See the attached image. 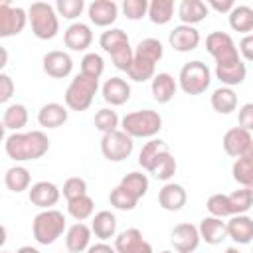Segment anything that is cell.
Wrapping results in <instances>:
<instances>
[{
  "label": "cell",
  "mask_w": 253,
  "mask_h": 253,
  "mask_svg": "<svg viewBox=\"0 0 253 253\" xmlns=\"http://www.w3.org/2000/svg\"><path fill=\"white\" fill-rule=\"evenodd\" d=\"M237 119H239V126H241V128L253 132V103H245V105L239 109Z\"/></svg>",
  "instance_id": "50"
},
{
  "label": "cell",
  "mask_w": 253,
  "mask_h": 253,
  "mask_svg": "<svg viewBox=\"0 0 253 253\" xmlns=\"http://www.w3.org/2000/svg\"><path fill=\"white\" fill-rule=\"evenodd\" d=\"M119 186H123L132 198L140 200L148 192V178L142 172H128L126 176H123V180H121Z\"/></svg>",
  "instance_id": "35"
},
{
  "label": "cell",
  "mask_w": 253,
  "mask_h": 253,
  "mask_svg": "<svg viewBox=\"0 0 253 253\" xmlns=\"http://www.w3.org/2000/svg\"><path fill=\"white\" fill-rule=\"evenodd\" d=\"M99 45H101L103 51H107L109 55H115L117 51L128 47L130 42H128L126 32H123L121 28H109L107 32L101 34V38H99Z\"/></svg>",
  "instance_id": "29"
},
{
  "label": "cell",
  "mask_w": 253,
  "mask_h": 253,
  "mask_svg": "<svg viewBox=\"0 0 253 253\" xmlns=\"http://www.w3.org/2000/svg\"><path fill=\"white\" fill-rule=\"evenodd\" d=\"M16 253H40L36 247H32V245H24V247H20Z\"/></svg>",
  "instance_id": "54"
},
{
  "label": "cell",
  "mask_w": 253,
  "mask_h": 253,
  "mask_svg": "<svg viewBox=\"0 0 253 253\" xmlns=\"http://www.w3.org/2000/svg\"><path fill=\"white\" fill-rule=\"evenodd\" d=\"M109 202H111L113 208L123 210V211H130V210H134L136 204H138V200L132 198L123 186H117V188L111 190V194H109Z\"/></svg>",
  "instance_id": "45"
},
{
  "label": "cell",
  "mask_w": 253,
  "mask_h": 253,
  "mask_svg": "<svg viewBox=\"0 0 253 253\" xmlns=\"http://www.w3.org/2000/svg\"><path fill=\"white\" fill-rule=\"evenodd\" d=\"M67 121V109L59 103H45L38 111V123L43 128H59Z\"/></svg>",
  "instance_id": "25"
},
{
  "label": "cell",
  "mask_w": 253,
  "mask_h": 253,
  "mask_svg": "<svg viewBox=\"0 0 253 253\" xmlns=\"http://www.w3.org/2000/svg\"><path fill=\"white\" fill-rule=\"evenodd\" d=\"M4 150L16 162L38 160L49 150V140L42 130L12 132L4 140Z\"/></svg>",
  "instance_id": "1"
},
{
  "label": "cell",
  "mask_w": 253,
  "mask_h": 253,
  "mask_svg": "<svg viewBox=\"0 0 253 253\" xmlns=\"http://www.w3.org/2000/svg\"><path fill=\"white\" fill-rule=\"evenodd\" d=\"M186 202H188V194L180 184L166 182L158 192V204L166 211H180L186 206Z\"/></svg>",
  "instance_id": "17"
},
{
  "label": "cell",
  "mask_w": 253,
  "mask_h": 253,
  "mask_svg": "<svg viewBox=\"0 0 253 253\" xmlns=\"http://www.w3.org/2000/svg\"><path fill=\"white\" fill-rule=\"evenodd\" d=\"M229 196V204H231V210H233V215H241V213H247L253 206V192L249 188H239Z\"/></svg>",
  "instance_id": "44"
},
{
  "label": "cell",
  "mask_w": 253,
  "mask_h": 253,
  "mask_svg": "<svg viewBox=\"0 0 253 253\" xmlns=\"http://www.w3.org/2000/svg\"><path fill=\"white\" fill-rule=\"evenodd\" d=\"M231 174H233V180L237 184H241V188H249L253 192V162L251 160L237 158L233 162Z\"/></svg>",
  "instance_id": "42"
},
{
  "label": "cell",
  "mask_w": 253,
  "mask_h": 253,
  "mask_svg": "<svg viewBox=\"0 0 253 253\" xmlns=\"http://www.w3.org/2000/svg\"><path fill=\"white\" fill-rule=\"evenodd\" d=\"M162 55H164V47H162L160 40H156V38H144L134 47V57L146 59V61H150L154 65L162 59Z\"/></svg>",
  "instance_id": "34"
},
{
  "label": "cell",
  "mask_w": 253,
  "mask_h": 253,
  "mask_svg": "<svg viewBox=\"0 0 253 253\" xmlns=\"http://www.w3.org/2000/svg\"><path fill=\"white\" fill-rule=\"evenodd\" d=\"M2 253H10V251H2Z\"/></svg>",
  "instance_id": "58"
},
{
  "label": "cell",
  "mask_w": 253,
  "mask_h": 253,
  "mask_svg": "<svg viewBox=\"0 0 253 253\" xmlns=\"http://www.w3.org/2000/svg\"><path fill=\"white\" fill-rule=\"evenodd\" d=\"M30 182H32V176L28 172V168L24 166H12L6 170L4 174V184L10 192H24V190H30Z\"/></svg>",
  "instance_id": "33"
},
{
  "label": "cell",
  "mask_w": 253,
  "mask_h": 253,
  "mask_svg": "<svg viewBox=\"0 0 253 253\" xmlns=\"http://www.w3.org/2000/svg\"><path fill=\"white\" fill-rule=\"evenodd\" d=\"M65 229V215L59 210H42L32 221L34 239L40 245H51Z\"/></svg>",
  "instance_id": "4"
},
{
  "label": "cell",
  "mask_w": 253,
  "mask_h": 253,
  "mask_svg": "<svg viewBox=\"0 0 253 253\" xmlns=\"http://www.w3.org/2000/svg\"><path fill=\"white\" fill-rule=\"evenodd\" d=\"M103 71H105V61H103V57L99 53L89 51V53L83 55V59H81V75L99 81V77L103 75Z\"/></svg>",
  "instance_id": "43"
},
{
  "label": "cell",
  "mask_w": 253,
  "mask_h": 253,
  "mask_svg": "<svg viewBox=\"0 0 253 253\" xmlns=\"http://www.w3.org/2000/svg\"><path fill=\"white\" fill-rule=\"evenodd\" d=\"M134 148L132 138L123 132V130H115L109 134H103L101 138V152L109 162H123L130 156Z\"/></svg>",
  "instance_id": "8"
},
{
  "label": "cell",
  "mask_w": 253,
  "mask_h": 253,
  "mask_svg": "<svg viewBox=\"0 0 253 253\" xmlns=\"http://www.w3.org/2000/svg\"><path fill=\"white\" fill-rule=\"evenodd\" d=\"M0 53H2V59H0V67L6 65V59H8V53H6V47H0Z\"/></svg>",
  "instance_id": "55"
},
{
  "label": "cell",
  "mask_w": 253,
  "mask_h": 253,
  "mask_svg": "<svg viewBox=\"0 0 253 253\" xmlns=\"http://www.w3.org/2000/svg\"><path fill=\"white\" fill-rule=\"evenodd\" d=\"M97 89H99L97 79H91V77H85V75L79 73L71 79V83L65 89V95H63L65 105L71 111H85V109L91 107Z\"/></svg>",
  "instance_id": "5"
},
{
  "label": "cell",
  "mask_w": 253,
  "mask_h": 253,
  "mask_svg": "<svg viewBox=\"0 0 253 253\" xmlns=\"http://www.w3.org/2000/svg\"><path fill=\"white\" fill-rule=\"evenodd\" d=\"M162 128V117L152 109L132 111L121 119V130L130 138H152Z\"/></svg>",
  "instance_id": "2"
},
{
  "label": "cell",
  "mask_w": 253,
  "mask_h": 253,
  "mask_svg": "<svg viewBox=\"0 0 253 253\" xmlns=\"http://www.w3.org/2000/svg\"><path fill=\"white\" fill-rule=\"evenodd\" d=\"M174 16V2L172 0H152L148 4V18L152 24H168Z\"/></svg>",
  "instance_id": "36"
},
{
  "label": "cell",
  "mask_w": 253,
  "mask_h": 253,
  "mask_svg": "<svg viewBox=\"0 0 253 253\" xmlns=\"http://www.w3.org/2000/svg\"><path fill=\"white\" fill-rule=\"evenodd\" d=\"M14 81L8 73H0V103H8L14 95Z\"/></svg>",
  "instance_id": "49"
},
{
  "label": "cell",
  "mask_w": 253,
  "mask_h": 253,
  "mask_svg": "<svg viewBox=\"0 0 253 253\" xmlns=\"http://www.w3.org/2000/svg\"><path fill=\"white\" fill-rule=\"evenodd\" d=\"M87 14H89V20L95 26L107 28V26H111L117 20L119 6L113 0H93L89 4V8H87Z\"/></svg>",
  "instance_id": "18"
},
{
  "label": "cell",
  "mask_w": 253,
  "mask_h": 253,
  "mask_svg": "<svg viewBox=\"0 0 253 253\" xmlns=\"http://www.w3.org/2000/svg\"><path fill=\"white\" fill-rule=\"evenodd\" d=\"M93 210H95V202L91 196H81V198H75L71 202H67V211L73 219L77 221H85L93 215Z\"/></svg>",
  "instance_id": "37"
},
{
  "label": "cell",
  "mask_w": 253,
  "mask_h": 253,
  "mask_svg": "<svg viewBox=\"0 0 253 253\" xmlns=\"http://www.w3.org/2000/svg\"><path fill=\"white\" fill-rule=\"evenodd\" d=\"M208 14H210V8L202 0H182L178 6V18L186 26L200 24L202 20L208 18Z\"/></svg>",
  "instance_id": "24"
},
{
  "label": "cell",
  "mask_w": 253,
  "mask_h": 253,
  "mask_svg": "<svg viewBox=\"0 0 253 253\" xmlns=\"http://www.w3.org/2000/svg\"><path fill=\"white\" fill-rule=\"evenodd\" d=\"M251 142H253V136H251V132L249 130H245V128H241V126H233V128H229L225 134H223V150L231 156V158H239V156H243L245 154V150L251 146Z\"/></svg>",
  "instance_id": "15"
},
{
  "label": "cell",
  "mask_w": 253,
  "mask_h": 253,
  "mask_svg": "<svg viewBox=\"0 0 253 253\" xmlns=\"http://www.w3.org/2000/svg\"><path fill=\"white\" fill-rule=\"evenodd\" d=\"M176 89H178L176 79H174L170 73H166V71H164V73H156L154 79H152V83H150L152 97H154V101L160 103V105L170 103V101L174 99V95H176Z\"/></svg>",
  "instance_id": "20"
},
{
  "label": "cell",
  "mask_w": 253,
  "mask_h": 253,
  "mask_svg": "<svg viewBox=\"0 0 253 253\" xmlns=\"http://www.w3.org/2000/svg\"><path fill=\"white\" fill-rule=\"evenodd\" d=\"M148 4L146 0H125L123 2V12L128 20H140L148 16Z\"/></svg>",
  "instance_id": "48"
},
{
  "label": "cell",
  "mask_w": 253,
  "mask_h": 253,
  "mask_svg": "<svg viewBox=\"0 0 253 253\" xmlns=\"http://www.w3.org/2000/svg\"><path fill=\"white\" fill-rule=\"evenodd\" d=\"M87 253H117V249H115V247H111L109 243L101 241V243H95V245H91V247L87 249Z\"/></svg>",
  "instance_id": "53"
},
{
  "label": "cell",
  "mask_w": 253,
  "mask_h": 253,
  "mask_svg": "<svg viewBox=\"0 0 253 253\" xmlns=\"http://www.w3.org/2000/svg\"><path fill=\"white\" fill-rule=\"evenodd\" d=\"M227 237L241 245L251 243L253 241V219L245 213L231 215L227 221Z\"/></svg>",
  "instance_id": "23"
},
{
  "label": "cell",
  "mask_w": 253,
  "mask_h": 253,
  "mask_svg": "<svg viewBox=\"0 0 253 253\" xmlns=\"http://www.w3.org/2000/svg\"><path fill=\"white\" fill-rule=\"evenodd\" d=\"M119 125H121V119H119L117 111H113L109 107L97 111V115H95V128L101 130L103 134H109V132L119 130Z\"/></svg>",
  "instance_id": "39"
},
{
  "label": "cell",
  "mask_w": 253,
  "mask_h": 253,
  "mask_svg": "<svg viewBox=\"0 0 253 253\" xmlns=\"http://www.w3.org/2000/svg\"><path fill=\"white\" fill-rule=\"evenodd\" d=\"M225 253H241V251H239L237 247H227V249H225Z\"/></svg>",
  "instance_id": "56"
},
{
  "label": "cell",
  "mask_w": 253,
  "mask_h": 253,
  "mask_svg": "<svg viewBox=\"0 0 253 253\" xmlns=\"http://www.w3.org/2000/svg\"><path fill=\"white\" fill-rule=\"evenodd\" d=\"M160 253H172V251H168V249H164V251H160Z\"/></svg>",
  "instance_id": "57"
},
{
  "label": "cell",
  "mask_w": 253,
  "mask_h": 253,
  "mask_svg": "<svg viewBox=\"0 0 253 253\" xmlns=\"http://www.w3.org/2000/svg\"><path fill=\"white\" fill-rule=\"evenodd\" d=\"M164 150H168V144H166L164 140H160V138L148 140V142L142 146L140 154H138V164H140L144 170H148V166H150V164L158 158V154H162Z\"/></svg>",
  "instance_id": "40"
},
{
  "label": "cell",
  "mask_w": 253,
  "mask_h": 253,
  "mask_svg": "<svg viewBox=\"0 0 253 253\" xmlns=\"http://www.w3.org/2000/svg\"><path fill=\"white\" fill-rule=\"evenodd\" d=\"M206 49L215 59V65H229V63L241 61L235 42L225 32H211L206 38Z\"/></svg>",
  "instance_id": "7"
},
{
  "label": "cell",
  "mask_w": 253,
  "mask_h": 253,
  "mask_svg": "<svg viewBox=\"0 0 253 253\" xmlns=\"http://www.w3.org/2000/svg\"><path fill=\"white\" fill-rule=\"evenodd\" d=\"M91 235H93V231H91L89 225H85L83 221L73 223L67 229V235H65V247H67V251L69 253H81V251L89 249L91 247L89 245L91 243Z\"/></svg>",
  "instance_id": "22"
},
{
  "label": "cell",
  "mask_w": 253,
  "mask_h": 253,
  "mask_svg": "<svg viewBox=\"0 0 253 253\" xmlns=\"http://www.w3.org/2000/svg\"><path fill=\"white\" fill-rule=\"evenodd\" d=\"M87 194V182L79 176H73V178H67L65 184H63V196L67 202L75 200V198H81Z\"/></svg>",
  "instance_id": "47"
},
{
  "label": "cell",
  "mask_w": 253,
  "mask_h": 253,
  "mask_svg": "<svg viewBox=\"0 0 253 253\" xmlns=\"http://www.w3.org/2000/svg\"><path fill=\"white\" fill-rule=\"evenodd\" d=\"M176 168H178L176 158L172 156V152H170V148H168V150H164L162 154H158V158L148 166V172H150L156 180L168 182V180L176 174Z\"/></svg>",
  "instance_id": "30"
},
{
  "label": "cell",
  "mask_w": 253,
  "mask_h": 253,
  "mask_svg": "<svg viewBox=\"0 0 253 253\" xmlns=\"http://www.w3.org/2000/svg\"><path fill=\"white\" fill-rule=\"evenodd\" d=\"M154 71H156L154 63H150L146 59H140V57H134L130 67L126 69V75H128V79H132L136 83H144L148 79H154V75H156Z\"/></svg>",
  "instance_id": "38"
},
{
  "label": "cell",
  "mask_w": 253,
  "mask_h": 253,
  "mask_svg": "<svg viewBox=\"0 0 253 253\" xmlns=\"http://www.w3.org/2000/svg\"><path fill=\"white\" fill-rule=\"evenodd\" d=\"M180 89L186 95H202L210 83H211V73L210 67L202 61H188L182 69H180V77H178Z\"/></svg>",
  "instance_id": "6"
},
{
  "label": "cell",
  "mask_w": 253,
  "mask_h": 253,
  "mask_svg": "<svg viewBox=\"0 0 253 253\" xmlns=\"http://www.w3.org/2000/svg\"><path fill=\"white\" fill-rule=\"evenodd\" d=\"M103 99L113 105V107H119V105H125L128 99H130V85L121 79V77H111L103 83Z\"/></svg>",
  "instance_id": "21"
},
{
  "label": "cell",
  "mask_w": 253,
  "mask_h": 253,
  "mask_svg": "<svg viewBox=\"0 0 253 253\" xmlns=\"http://www.w3.org/2000/svg\"><path fill=\"white\" fill-rule=\"evenodd\" d=\"M200 229L194 223H178L170 231V243L176 253H192L200 245Z\"/></svg>",
  "instance_id": "10"
},
{
  "label": "cell",
  "mask_w": 253,
  "mask_h": 253,
  "mask_svg": "<svg viewBox=\"0 0 253 253\" xmlns=\"http://www.w3.org/2000/svg\"><path fill=\"white\" fill-rule=\"evenodd\" d=\"M211 109L219 115H229L235 111L237 107V95L231 87H217L213 93H211Z\"/></svg>",
  "instance_id": "32"
},
{
  "label": "cell",
  "mask_w": 253,
  "mask_h": 253,
  "mask_svg": "<svg viewBox=\"0 0 253 253\" xmlns=\"http://www.w3.org/2000/svg\"><path fill=\"white\" fill-rule=\"evenodd\" d=\"M200 32L194 28V26H186V24H180V26H176L172 32H170V36H168V42H170V45L176 49V51H182V53H186V51H194L198 45H200Z\"/></svg>",
  "instance_id": "14"
},
{
  "label": "cell",
  "mask_w": 253,
  "mask_h": 253,
  "mask_svg": "<svg viewBox=\"0 0 253 253\" xmlns=\"http://www.w3.org/2000/svg\"><path fill=\"white\" fill-rule=\"evenodd\" d=\"M115 249L117 253H152V245L144 241L140 229L130 227L125 229L115 237Z\"/></svg>",
  "instance_id": "12"
},
{
  "label": "cell",
  "mask_w": 253,
  "mask_h": 253,
  "mask_svg": "<svg viewBox=\"0 0 253 253\" xmlns=\"http://www.w3.org/2000/svg\"><path fill=\"white\" fill-rule=\"evenodd\" d=\"M63 43L71 51H85L93 43V32H91V28L87 24L73 22L63 34Z\"/></svg>",
  "instance_id": "16"
},
{
  "label": "cell",
  "mask_w": 253,
  "mask_h": 253,
  "mask_svg": "<svg viewBox=\"0 0 253 253\" xmlns=\"http://www.w3.org/2000/svg\"><path fill=\"white\" fill-rule=\"evenodd\" d=\"M235 6H237V4H235L233 0H210V2H208V8H213V10L219 12V14H229Z\"/></svg>",
  "instance_id": "52"
},
{
  "label": "cell",
  "mask_w": 253,
  "mask_h": 253,
  "mask_svg": "<svg viewBox=\"0 0 253 253\" xmlns=\"http://www.w3.org/2000/svg\"><path fill=\"white\" fill-rule=\"evenodd\" d=\"M200 237L210 245H219L227 237V221H221V217L208 215L198 225Z\"/></svg>",
  "instance_id": "19"
},
{
  "label": "cell",
  "mask_w": 253,
  "mask_h": 253,
  "mask_svg": "<svg viewBox=\"0 0 253 253\" xmlns=\"http://www.w3.org/2000/svg\"><path fill=\"white\" fill-rule=\"evenodd\" d=\"M229 28L233 32L249 36L253 32V8L239 4L229 12Z\"/></svg>",
  "instance_id": "31"
},
{
  "label": "cell",
  "mask_w": 253,
  "mask_h": 253,
  "mask_svg": "<svg viewBox=\"0 0 253 253\" xmlns=\"http://www.w3.org/2000/svg\"><path fill=\"white\" fill-rule=\"evenodd\" d=\"M206 208L210 211V215L213 217H231L233 215V210H231V204H229V196L227 194H211L206 202Z\"/></svg>",
  "instance_id": "41"
},
{
  "label": "cell",
  "mask_w": 253,
  "mask_h": 253,
  "mask_svg": "<svg viewBox=\"0 0 253 253\" xmlns=\"http://www.w3.org/2000/svg\"><path fill=\"white\" fill-rule=\"evenodd\" d=\"M85 8V2L83 0H57L55 2V12L57 16H63L65 20H75L81 16Z\"/></svg>",
  "instance_id": "46"
},
{
  "label": "cell",
  "mask_w": 253,
  "mask_h": 253,
  "mask_svg": "<svg viewBox=\"0 0 253 253\" xmlns=\"http://www.w3.org/2000/svg\"><path fill=\"white\" fill-rule=\"evenodd\" d=\"M28 22V14L24 8L10 6L8 2L0 4V38L18 36Z\"/></svg>",
  "instance_id": "9"
},
{
  "label": "cell",
  "mask_w": 253,
  "mask_h": 253,
  "mask_svg": "<svg viewBox=\"0 0 253 253\" xmlns=\"http://www.w3.org/2000/svg\"><path fill=\"white\" fill-rule=\"evenodd\" d=\"M91 231L101 241H107V239L115 237V233H117V217H115V213H111L107 210L95 213L93 219H91Z\"/></svg>",
  "instance_id": "27"
},
{
  "label": "cell",
  "mask_w": 253,
  "mask_h": 253,
  "mask_svg": "<svg viewBox=\"0 0 253 253\" xmlns=\"http://www.w3.org/2000/svg\"><path fill=\"white\" fill-rule=\"evenodd\" d=\"M28 20H30L32 32L38 40H53L59 32L57 12L47 2H34L28 8Z\"/></svg>",
  "instance_id": "3"
},
{
  "label": "cell",
  "mask_w": 253,
  "mask_h": 253,
  "mask_svg": "<svg viewBox=\"0 0 253 253\" xmlns=\"http://www.w3.org/2000/svg\"><path fill=\"white\" fill-rule=\"evenodd\" d=\"M247 67L243 61H235L229 65H215V77L223 87H235L245 81Z\"/></svg>",
  "instance_id": "26"
},
{
  "label": "cell",
  "mask_w": 253,
  "mask_h": 253,
  "mask_svg": "<svg viewBox=\"0 0 253 253\" xmlns=\"http://www.w3.org/2000/svg\"><path fill=\"white\" fill-rule=\"evenodd\" d=\"M28 198L40 210H53V206L59 202V188L53 182L42 180L32 184V188L28 190Z\"/></svg>",
  "instance_id": "11"
},
{
  "label": "cell",
  "mask_w": 253,
  "mask_h": 253,
  "mask_svg": "<svg viewBox=\"0 0 253 253\" xmlns=\"http://www.w3.org/2000/svg\"><path fill=\"white\" fill-rule=\"evenodd\" d=\"M239 55L245 61H253V34L241 38V42H239Z\"/></svg>",
  "instance_id": "51"
},
{
  "label": "cell",
  "mask_w": 253,
  "mask_h": 253,
  "mask_svg": "<svg viewBox=\"0 0 253 253\" xmlns=\"http://www.w3.org/2000/svg\"><path fill=\"white\" fill-rule=\"evenodd\" d=\"M28 109L26 105L22 103H14V105H8L2 113V126L4 130H14L18 132L20 128H24L28 125Z\"/></svg>",
  "instance_id": "28"
},
{
  "label": "cell",
  "mask_w": 253,
  "mask_h": 253,
  "mask_svg": "<svg viewBox=\"0 0 253 253\" xmlns=\"http://www.w3.org/2000/svg\"><path fill=\"white\" fill-rule=\"evenodd\" d=\"M42 67L43 71L53 77V79H63L71 73L73 69V59L69 53L65 51H59V49H53V51H47L42 59Z\"/></svg>",
  "instance_id": "13"
}]
</instances>
